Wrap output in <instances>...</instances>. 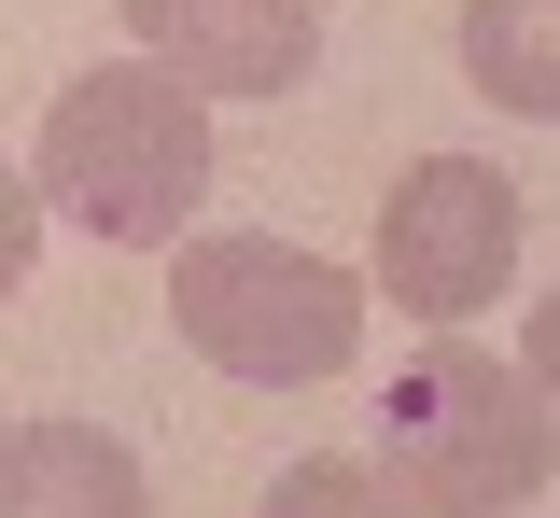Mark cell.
Here are the masks:
<instances>
[{
  "label": "cell",
  "mask_w": 560,
  "mask_h": 518,
  "mask_svg": "<svg viewBox=\"0 0 560 518\" xmlns=\"http://www.w3.org/2000/svg\"><path fill=\"white\" fill-rule=\"evenodd\" d=\"M28 183L57 197L84 238H113V252H154L168 224L210 197V113L183 71H84L57 84V113H43V141H28Z\"/></svg>",
  "instance_id": "1"
},
{
  "label": "cell",
  "mask_w": 560,
  "mask_h": 518,
  "mask_svg": "<svg viewBox=\"0 0 560 518\" xmlns=\"http://www.w3.org/2000/svg\"><path fill=\"white\" fill-rule=\"evenodd\" d=\"M547 462H560V407L533 392V365H504L477 337H434L378 407V476L420 518H504L547 491Z\"/></svg>",
  "instance_id": "2"
},
{
  "label": "cell",
  "mask_w": 560,
  "mask_h": 518,
  "mask_svg": "<svg viewBox=\"0 0 560 518\" xmlns=\"http://www.w3.org/2000/svg\"><path fill=\"white\" fill-rule=\"evenodd\" d=\"M168 322L197 337L224 378H267V392H308L364 351V281L294 252V238H183L168 252Z\"/></svg>",
  "instance_id": "3"
},
{
  "label": "cell",
  "mask_w": 560,
  "mask_h": 518,
  "mask_svg": "<svg viewBox=\"0 0 560 518\" xmlns=\"http://www.w3.org/2000/svg\"><path fill=\"white\" fill-rule=\"evenodd\" d=\"M504 267H518V183L490 154H420L407 183L378 197V295L407 308V322L463 337L504 295Z\"/></svg>",
  "instance_id": "4"
},
{
  "label": "cell",
  "mask_w": 560,
  "mask_h": 518,
  "mask_svg": "<svg viewBox=\"0 0 560 518\" xmlns=\"http://www.w3.org/2000/svg\"><path fill=\"white\" fill-rule=\"evenodd\" d=\"M113 14L197 98H294L308 57H323V0H113Z\"/></svg>",
  "instance_id": "5"
},
{
  "label": "cell",
  "mask_w": 560,
  "mask_h": 518,
  "mask_svg": "<svg viewBox=\"0 0 560 518\" xmlns=\"http://www.w3.org/2000/svg\"><path fill=\"white\" fill-rule=\"evenodd\" d=\"M0 518H154L140 448L98 421H14L0 435Z\"/></svg>",
  "instance_id": "6"
},
{
  "label": "cell",
  "mask_w": 560,
  "mask_h": 518,
  "mask_svg": "<svg viewBox=\"0 0 560 518\" xmlns=\"http://www.w3.org/2000/svg\"><path fill=\"white\" fill-rule=\"evenodd\" d=\"M463 84L490 113L560 127V0H463Z\"/></svg>",
  "instance_id": "7"
},
{
  "label": "cell",
  "mask_w": 560,
  "mask_h": 518,
  "mask_svg": "<svg viewBox=\"0 0 560 518\" xmlns=\"http://www.w3.org/2000/svg\"><path fill=\"white\" fill-rule=\"evenodd\" d=\"M253 518H420V505L378 476V462H337V448H323V462H280Z\"/></svg>",
  "instance_id": "8"
},
{
  "label": "cell",
  "mask_w": 560,
  "mask_h": 518,
  "mask_svg": "<svg viewBox=\"0 0 560 518\" xmlns=\"http://www.w3.org/2000/svg\"><path fill=\"white\" fill-rule=\"evenodd\" d=\"M518 365H533V392H547V407H560V295L533 308V351H518Z\"/></svg>",
  "instance_id": "9"
}]
</instances>
